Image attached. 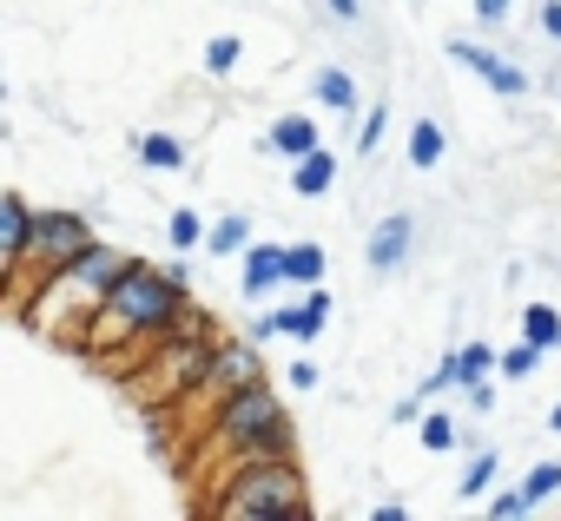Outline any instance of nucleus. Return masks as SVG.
I'll use <instances>...</instances> for the list:
<instances>
[{"label":"nucleus","mask_w":561,"mask_h":521,"mask_svg":"<svg viewBox=\"0 0 561 521\" xmlns=\"http://www.w3.org/2000/svg\"><path fill=\"white\" fill-rule=\"evenodd\" d=\"M541 27H548V40H561V0H548V8H541Z\"/></svg>","instance_id":"nucleus-29"},{"label":"nucleus","mask_w":561,"mask_h":521,"mask_svg":"<svg viewBox=\"0 0 561 521\" xmlns=\"http://www.w3.org/2000/svg\"><path fill=\"white\" fill-rule=\"evenodd\" d=\"M522 337L541 344V350H561V311L554 304H528L522 311Z\"/></svg>","instance_id":"nucleus-13"},{"label":"nucleus","mask_w":561,"mask_h":521,"mask_svg":"<svg viewBox=\"0 0 561 521\" xmlns=\"http://www.w3.org/2000/svg\"><path fill=\"white\" fill-rule=\"evenodd\" d=\"M225 251H251V224L244 218H218L211 224V257H225Z\"/></svg>","instance_id":"nucleus-19"},{"label":"nucleus","mask_w":561,"mask_h":521,"mask_svg":"<svg viewBox=\"0 0 561 521\" xmlns=\"http://www.w3.org/2000/svg\"><path fill=\"white\" fill-rule=\"evenodd\" d=\"M436 159H443V126H436V119H416V126H410V165L430 172Z\"/></svg>","instance_id":"nucleus-15"},{"label":"nucleus","mask_w":561,"mask_h":521,"mask_svg":"<svg viewBox=\"0 0 561 521\" xmlns=\"http://www.w3.org/2000/svg\"><path fill=\"white\" fill-rule=\"evenodd\" d=\"M139 159H146V165H159V172H179V165H185V146H179V139H165V132H146V139H139Z\"/></svg>","instance_id":"nucleus-16"},{"label":"nucleus","mask_w":561,"mask_h":521,"mask_svg":"<svg viewBox=\"0 0 561 521\" xmlns=\"http://www.w3.org/2000/svg\"><path fill=\"white\" fill-rule=\"evenodd\" d=\"M238 390V383H257V350L251 344H231V350H218L211 357V390Z\"/></svg>","instance_id":"nucleus-11"},{"label":"nucleus","mask_w":561,"mask_h":521,"mask_svg":"<svg viewBox=\"0 0 561 521\" xmlns=\"http://www.w3.org/2000/svg\"><path fill=\"white\" fill-rule=\"evenodd\" d=\"M410 244H416V218L410 211H390L377 231H370V271H403V257H410Z\"/></svg>","instance_id":"nucleus-7"},{"label":"nucleus","mask_w":561,"mask_h":521,"mask_svg":"<svg viewBox=\"0 0 561 521\" xmlns=\"http://www.w3.org/2000/svg\"><path fill=\"white\" fill-rule=\"evenodd\" d=\"M126 271H133V257H126V251H113V244H87L73 265H60V271L47 278V304H54L60 317H73V324H93L100 304H106V291H113Z\"/></svg>","instance_id":"nucleus-3"},{"label":"nucleus","mask_w":561,"mask_h":521,"mask_svg":"<svg viewBox=\"0 0 561 521\" xmlns=\"http://www.w3.org/2000/svg\"><path fill=\"white\" fill-rule=\"evenodd\" d=\"M27 238H34V211H27L21 192H8L0 198V257H8V271L27 265Z\"/></svg>","instance_id":"nucleus-8"},{"label":"nucleus","mask_w":561,"mask_h":521,"mask_svg":"<svg viewBox=\"0 0 561 521\" xmlns=\"http://www.w3.org/2000/svg\"><path fill=\"white\" fill-rule=\"evenodd\" d=\"M331 14L337 21H357V0H331Z\"/></svg>","instance_id":"nucleus-32"},{"label":"nucleus","mask_w":561,"mask_h":521,"mask_svg":"<svg viewBox=\"0 0 561 521\" xmlns=\"http://www.w3.org/2000/svg\"><path fill=\"white\" fill-rule=\"evenodd\" d=\"M423 449H456V422L449 416H423Z\"/></svg>","instance_id":"nucleus-27"},{"label":"nucleus","mask_w":561,"mask_h":521,"mask_svg":"<svg viewBox=\"0 0 561 521\" xmlns=\"http://www.w3.org/2000/svg\"><path fill=\"white\" fill-rule=\"evenodd\" d=\"M522 488H528V495H535V508H541V495H554V488H561V462H541Z\"/></svg>","instance_id":"nucleus-28"},{"label":"nucleus","mask_w":561,"mask_h":521,"mask_svg":"<svg viewBox=\"0 0 561 521\" xmlns=\"http://www.w3.org/2000/svg\"><path fill=\"white\" fill-rule=\"evenodd\" d=\"M87 244H93V231H87L80 211H34V238H27V257H34V265L60 271V265H73Z\"/></svg>","instance_id":"nucleus-5"},{"label":"nucleus","mask_w":561,"mask_h":521,"mask_svg":"<svg viewBox=\"0 0 561 521\" xmlns=\"http://www.w3.org/2000/svg\"><path fill=\"white\" fill-rule=\"evenodd\" d=\"M277 422H285V409H277V396H271L264 377H257V383H238V390L225 396V409H218V442L244 455V449H251L257 436H271Z\"/></svg>","instance_id":"nucleus-4"},{"label":"nucleus","mask_w":561,"mask_h":521,"mask_svg":"<svg viewBox=\"0 0 561 521\" xmlns=\"http://www.w3.org/2000/svg\"><path fill=\"white\" fill-rule=\"evenodd\" d=\"M285 278L291 285H318L324 278V244H285Z\"/></svg>","instance_id":"nucleus-14"},{"label":"nucleus","mask_w":561,"mask_h":521,"mask_svg":"<svg viewBox=\"0 0 561 521\" xmlns=\"http://www.w3.org/2000/svg\"><path fill=\"white\" fill-rule=\"evenodd\" d=\"M198 238H205V224H198V211H172V244H179V251H192Z\"/></svg>","instance_id":"nucleus-26"},{"label":"nucleus","mask_w":561,"mask_h":521,"mask_svg":"<svg viewBox=\"0 0 561 521\" xmlns=\"http://www.w3.org/2000/svg\"><path fill=\"white\" fill-rule=\"evenodd\" d=\"M535 363H541V344H522V350H508L495 370H502L508 383H522V377H535Z\"/></svg>","instance_id":"nucleus-22"},{"label":"nucleus","mask_w":561,"mask_h":521,"mask_svg":"<svg viewBox=\"0 0 561 521\" xmlns=\"http://www.w3.org/2000/svg\"><path fill=\"white\" fill-rule=\"evenodd\" d=\"M225 521H298L305 514V482L291 462H244L218 501Z\"/></svg>","instance_id":"nucleus-2"},{"label":"nucleus","mask_w":561,"mask_h":521,"mask_svg":"<svg viewBox=\"0 0 561 521\" xmlns=\"http://www.w3.org/2000/svg\"><path fill=\"white\" fill-rule=\"evenodd\" d=\"M238 54H244V47H238L231 34H218V40L205 47V73H231V67H238Z\"/></svg>","instance_id":"nucleus-23"},{"label":"nucleus","mask_w":561,"mask_h":521,"mask_svg":"<svg viewBox=\"0 0 561 521\" xmlns=\"http://www.w3.org/2000/svg\"><path fill=\"white\" fill-rule=\"evenodd\" d=\"M528 508H535V495H528V488H508V495H495V501H489V514H495V521H515V514H528Z\"/></svg>","instance_id":"nucleus-24"},{"label":"nucleus","mask_w":561,"mask_h":521,"mask_svg":"<svg viewBox=\"0 0 561 521\" xmlns=\"http://www.w3.org/2000/svg\"><path fill=\"white\" fill-rule=\"evenodd\" d=\"M277 331H285V337H305V344H311V337L324 331V317H318L311 304H291V311H277Z\"/></svg>","instance_id":"nucleus-20"},{"label":"nucleus","mask_w":561,"mask_h":521,"mask_svg":"<svg viewBox=\"0 0 561 521\" xmlns=\"http://www.w3.org/2000/svg\"><path fill=\"white\" fill-rule=\"evenodd\" d=\"M291 390H318V370L311 363H291Z\"/></svg>","instance_id":"nucleus-30"},{"label":"nucleus","mask_w":561,"mask_h":521,"mask_svg":"<svg viewBox=\"0 0 561 521\" xmlns=\"http://www.w3.org/2000/svg\"><path fill=\"white\" fill-rule=\"evenodd\" d=\"M185 311V265H172V271H152V265H133L113 291H106V304H100V317L87 324L93 337H106V331H172V317Z\"/></svg>","instance_id":"nucleus-1"},{"label":"nucleus","mask_w":561,"mask_h":521,"mask_svg":"<svg viewBox=\"0 0 561 521\" xmlns=\"http://www.w3.org/2000/svg\"><path fill=\"white\" fill-rule=\"evenodd\" d=\"M271 152H285V159H305V152H318V126H311L305 113L277 119V126H271Z\"/></svg>","instance_id":"nucleus-12"},{"label":"nucleus","mask_w":561,"mask_h":521,"mask_svg":"<svg viewBox=\"0 0 561 521\" xmlns=\"http://www.w3.org/2000/svg\"><path fill=\"white\" fill-rule=\"evenodd\" d=\"M318 100H324L331 113H351V106H357V86H351V73H318Z\"/></svg>","instance_id":"nucleus-18"},{"label":"nucleus","mask_w":561,"mask_h":521,"mask_svg":"<svg viewBox=\"0 0 561 521\" xmlns=\"http://www.w3.org/2000/svg\"><path fill=\"white\" fill-rule=\"evenodd\" d=\"M449 60H456V67H469L476 80H489L502 100H522V93H528V73H522V67H508V60H495V54H489V47H476V40H449Z\"/></svg>","instance_id":"nucleus-6"},{"label":"nucleus","mask_w":561,"mask_h":521,"mask_svg":"<svg viewBox=\"0 0 561 521\" xmlns=\"http://www.w3.org/2000/svg\"><path fill=\"white\" fill-rule=\"evenodd\" d=\"M489 482H495V449H482V455L469 462V475H462V488H456V495H462V501H476Z\"/></svg>","instance_id":"nucleus-21"},{"label":"nucleus","mask_w":561,"mask_h":521,"mask_svg":"<svg viewBox=\"0 0 561 521\" xmlns=\"http://www.w3.org/2000/svg\"><path fill=\"white\" fill-rule=\"evenodd\" d=\"M383 126H390V113H383V106H370V119L357 126V152H377V146H383Z\"/></svg>","instance_id":"nucleus-25"},{"label":"nucleus","mask_w":561,"mask_h":521,"mask_svg":"<svg viewBox=\"0 0 561 521\" xmlns=\"http://www.w3.org/2000/svg\"><path fill=\"white\" fill-rule=\"evenodd\" d=\"M331 178H337V152H324V146H318V152H305V159H298L291 192H298V198H324V192H331Z\"/></svg>","instance_id":"nucleus-10"},{"label":"nucleus","mask_w":561,"mask_h":521,"mask_svg":"<svg viewBox=\"0 0 561 521\" xmlns=\"http://www.w3.org/2000/svg\"><path fill=\"white\" fill-rule=\"evenodd\" d=\"M476 14H482V21H502V14H508V0H476Z\"/></svg>","instance_id":"nucleus-31"},{"label":"nucleus","mask_w":561,"mask_h":521,"mask_svg":"<svg viewBox=\"0 0 561 521\" xmlns=\"http://www.w3.org/2000/svg\"><path fill=\"white\" fill-rule=\"evenodd\" d=\"M271 285H291L285 278V251H277V244H251L244 251V298H264Z\"/></svg>","instance_id":"nucleus-9"},{"label":"nucleus","mask_w":561,"mask_h":521,"mask_svg":"<svg viewBox=\"0 0 561 521\" xmlns=\"http://www.w3.org/2000/svg\"><path fill=\"white\" fill-rule=\"evenodd\" d=\"M495 363H502V357H495L489 344H462V350H456V370H462V390H469V383H482V377H489Z\"/></svg>","instance_id":"nucleus-17"},{"label":"nucleus","mask_w":561,"mask_h":521,"mask_svg":"<svg viewBox=\"0 0 561 521\" xmlns=\"http://www.w3.org/2000/svg\"><path fill=\"white\" fill-rule=\"evenodd\" d=\"M548 429H554V436H561V403H554V409H548Z\"/></svg>","instance_id":"nucleus-33"}]
</instances>
